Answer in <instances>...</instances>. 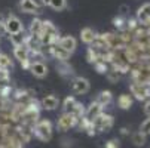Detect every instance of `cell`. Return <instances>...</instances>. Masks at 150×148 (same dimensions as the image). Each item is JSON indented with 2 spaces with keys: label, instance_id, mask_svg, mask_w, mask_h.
I'll return each instance as SVG.
<instances>
[{
  "label": "cell",
  "instance_id": "32",
  "mask_svg": "<svg viewBox=\"0 0 150 148\" xmlns=\"http://www.w3.org/2000/svg\"><path fill=\"white\" fill-rule=\"evenodd\" d=\"M143 110H144L146 116H147V117H150V99H147V101L144 102V107H143Z\"/></svg>",
  "mask_w": 150,
  "mask_h": 148
},
{
  "label": "cell",
  "instance_id": "8",
  "mask_svg": "<svg viewBox=\"0 0 150 148\" xmlns=\"http://www.w3.org/2000/svg\"><path fill=\"white\" fill-rule=\"evenodd\" d=\"M135 19L141 27L150 25V3H144L141 8H138Z\"/></svg>",
  "mask_w": 150,
  "mask_h": 148
},
{
  "label": "cell",
  "instance_id": "9",
  "mask_svg": "<svg viewBox=\"0 0 150 148\" xmlns=\"http://www.w3.org/2000/svg\"><path fill=\"white\" fill-rule=\"evenodd\" d=\"M71 89H73L74 93H79V95L88 93V90H89V81L85 77H74L71 80Z\"/></svg>",
  "mask_w": 150,
  "mask_h": 148
},
{
  "label": "cell",
  "instance_id": "29",
  "mask_svg": "<svg viewBox=\"0 0 150 148\" xmlns=\"http://www.w3.org/2000/svg\"><path fill=\"white\" fill-rule=\"evenodd\" d=\"M94 67H95V70H97L100 74H105V73H107V70H109V67H107L105 62H104V61H100V59L94 64Z\"/></svg>",
  "mask_w": 150,
  "mask_h": 148
},
{
  "label": "cell",
  "instance_id": "15",
  "mask_svg": "<svg viewBox=\"0 0 150 148\" xmlns=\"http://www.w3.org/2000/svg\"><path fill=\"white\" fill-rule=\"evenodd\" d=\"M70 55H71V53H69L67 51H64L62 48H59L58 43L51 46V56H54L55 59H58V62H59V61H67V59L70 58Z\"/></svg>",
  "mask_w": 150,
  "mask_h": 148
},
{
  "label": "cell",
  "instance_id": "20",
  "mask_svg": "<svg viewBox=\"0 0 150 148\" xmlns=\"http://www.w3.org/2000/svg\"><path fill=\"white\" fill-rule=\"evenodd\" d=\"M117 107L122 110H129L132 107V98L131 95H120L117 98Z\"/></svg>",
  "mask_w": 150,
  "mask_h": 148
},
{
  "label": "cell",
  "instance_id": "16",
  "mask_svg": "<svg viewBox=\"0 0 150 148\" xmlns=\"http://www.w3.org/2000/svg\"><path fill=\"white\" fill-rule=\"evenodd\" d=\"M95 37H97V33H95L92 28H89V27L83 28V30L80 31V39H82L83 43H86V45H92L94 40H95Z\"/></svg>",
  "mask_w": 150,
  "mask_h": 148
},
{
  "label": "cell",
  "instance_id": "3",
  "mask_svg": "<svg viewBox=\"0 0 150 148\" xmlns=\"http://www.w3.org/2000/svg\"><path fill=\"white\" fill-rule=\"evenodd\" d=\"M62 108H64V113L66 114H73L77 119L83 117V114H85V107L80 102H77L76 98H73V96H67L64 99Z\"/></svg>",
  "mask_w": 150,
  "mask_h": 148
},
{
  "label": "cell",
  "instance_id": "31",
  "mask_svg": "<svg viewBox=\"0 0 150 148\" xmlns=\"http://www.w3.org/2000/svg\"><path fill=\"white\" fill-rule=\"evenodd\" d=\"M104 148H119V141L117 139H110L109 142L105 144Z\"/></svg>",
  "mask_w": 150,
  "mask_h": 148
},
{
  "label": "cell",
  "instance_id": "17",
  "mask_svg": "<svg viewBox=\"0 0 150 148\" xmlns=\"http://www.w3.org/2000/svg\"><path fill=\"white\" fill-rule=\"evenodd\" d=\"M57 70H58V73L62 77H70L73 74V68H71V65L69 64L67 61H59L57 64Z\"/></svg>",
  "mask_w": 150,
  "mask_h": 148
},
{
  "label": "cell",
  "instance_id": "18",
  "mask_svg": "<svg viewBox=\"0 0 150 148\" xmlns=\"http://www.w3.org/2000/svg\"><path fill=\"white\" fill-rule=\"evenodd\" d=\"M112 101H113V95H112L110 90H103V92H100V95H98V98H97V102L101 105L103 108L107 107L109 104H112Z\"/></svg>",
  "mask_w": 150,
  "mask_h": 148
},
{
  "label": "cell",
  "instance_id": "12",
  "mask_svg": "<svg viewBox=\"0 0 150 148\" xmlns=\"http://www.w3.org/2000/svg\"><path fill=\"white\" fill-rule=\"evenodd\" d=\"M19 9L23 12H25V13H36V15H39L42 12V9L37 5L36 0H21L19 2Z\"/></svg>",
  "mask_w": 150,
  "mask_h": 148
},
{
  "label": "cell",
  "instance_id": "27",
  "mask_svg": "<svg viewBox=\"0 0 150 148\" xmlns=\"http://www.w3.org/2000/svg\"><path fill=\"white\" fill-rule=\"evenodd\" d=\"M105 74H107V79H109L112 83H116V81H117V80H120V77H122V74H120L119 71H116L115 68H112V67H110L109 70H107V73H105Z\"/></svg>",
  "mask_w": 150,
  "mask_h": 148
},
{
  "label": "cell",
  "instance_id": "19",
  "mask_svg": "<svg viewBox=\"0 0 150 148\" xmlns=\"http://www.w3.org/2000/svg\"><path fill=\"white\" fill-rule=\"evenodd\" d=\"M13 55L19 62H24V61H30L28 59V49L25 46H16L13 48Z\"/></svg>",
  "mask_w": 150,
  "mask_h": 148
},
{
  "label": "cell",
  "instance_id": "25",
  "mask_svg": "<svg viewBox=\"0 0 150 148\" xmlns=\"http://www.w3.org/2000/svg\"><path fill=\"white\" fill-rule=\"evenodd\" d=\"M146 135H143L141 132H135V133H132V136H131V139H132V142H134V145L135 147H143L144 144H146Z\"/></svg>",
  "mask_w": 150,
  "mask_h": 148
},
{
  "label": "cell",
  "instance_id": "23",
  "mask_svg": "<svg viewBox=\"0 0 150 148\" xmlns=\"http://www.w3.org/2000/svg\"><path fill=\"white\" fill-rule=\"evenodd\" d=\"M126 19H128L126 16H120V15L113 18V25H115V27H116L120 33L126 30Z\"/></svg>",
  "mask_w": 150,
  "mask_h": 148
},
{
  "label": "cell",
  "instance_id": "34",
  "mask_svg": "<svg viewBox=\"0 0 150 148\" xmlns=\"http://www.w3.org/2000/svg\"><path fill=\"white\" fill-rule=\"evenodd\" d=\"M3 33H6V30H5V21L0 19V34H3Z\"/></svg>",
  "mask_w": 150,
  "mask_h": 148
},
{
  "label": "cell",
  "instance_id": "21",
  "mask_svg": "<svg viewBox=\"0 0 150 148\" xmlns=\"http://www.w3.org/2000/svg\"><path fill=\"white\" fill-rule=\"evenodd\" d=\"M25 40H27V36H25L24 31L11 36V41H12L13 48H16V46H25Z\"/></svg>",
  "mask_w": 150,
  "mask_h": 148
},
{
  "label": "cell",
  "instance_id": "10",
  "mask_svg": "<svg viewBox=\"0 0 150 148\" xmlns=\"http://www.w3.org/2000/svg\"><path fill=\"white\" fill-rule=\"evenodd\" d=\"M103 114V107L97 102V101H94V102H91L89 104V107L88 108H85V114H83V117L86 119L88 121H94L98 116H101Z\"/></svg>",
  "mask_w": 150,
  "mask_h": 148
},
{
  "label": "cell",
  "instance_id": "33",
  "mask_svg": "<svg viewBox=\"0 0 150 148\" xmlns=\"http://www.w3.org/2000/svg\"><path fill=\"white\" fill-rule=\"evenodd\" d=\"M119 11H120V16H125V15H126L128 12H129V8H128L126 5H122Z\"/></svg>",
  "mask_w": 150,
  "mask_h": 148
},
{
  "label": "cell",
  "instance_id": "26",
  "mask_svg": "<svg viewBox=\"0 0 150 148\" xmlns=\"http://www.w3.org/2000/svg\"><path fill=\"white\" fill-rule=\"evenodd\" d=\"M54 11H62L67 6V0H49V5Z\"/></svg>",
  "mask_w": 150,
  "mask_h": 148
},
{
  "label": "cell",
  "instance_id": "14",
  "mask_svg": "<svg viewBox=\"0 0 150 148\" xmlns=\"http://www.w3.org/2000/svg\"><path fill=\"white\" fill-rule=\"evenodd\" d=\"M58 105H59V99L55 95H48V96H45L43 99H42V102H40V107L43 108V110H49V111L58 108Z\"/></svg>",
  "mask_w": 150,
  "mask_h": 148
},
{
  "label": "cell",
  "instance_id": "22",
  "mask_svg": "<svg viewBox=\"0 0 150 148\" xmlns=\"http://www.w3.org/2000/svg\"><path fill=\"white\" fill-rule=\"evenodd\" d=\"M42 22H43V21H42L40 18H34L31 21V24H30V34L39 36L40 31H42Z\"/></svg>",
  "mask_w": 150,
  "mask_h": 148
},
{
  "label": "cell",
  "instance_id": "6",
  "mask_svg": "<svg viewBox=\"0 0 150 148\" xmlns=\"http://www.w3.org/2000/svg\"><path fill=\"white\" fill-rule=\"evenodd\" d=\"M5 30L8 34H16V33H21V31H24V25L23 22L13 15H9L8 19L5 21Z\"/></svg>",
  "mask_w": 150,
  "mask_h": 148
},
{
  "label": "cell",
  "instance_id": "7",
  "mask_svg": "<svg viewBox=\"0 0 150 148\" xmlns=\"http://www.w3.org/2000/svg\"><path fill=\"white\" fill-rule=\"evenodd\" d=\"M76 124H77V117H74L73 114H66V113L58 119V123H57L58 129L61 132H67L69 129L74 128Z\"/></svg>",
  "mask_w": 150,
  "mask_h": 148
},
{
  "label": "cell",
  "instance_id": "28",
  "mask_svg": "<svg viewBox=\"0 0 150 148\" xmlns=\"http://www.w3.org/2000/svg\"><path fill=\"white\" fill-rule=\"evenodd\" d=\"M86 59H88L89 64H95V62L98 61V52L92 46L88 48V51H86Z\"/></svg>",
  "mask_w": 150,
  "mask_h": 148
},
{
  "label": "cell",
  "instance_id": "11",
  "mask_svg": "<svg viewBox=\"0 0 150 148\" xmlns=\"http://www.w3.org/2000/svg\"><path fill=\"white\" fill-rule=\"evenodd\" d=\"M58 46L62 48L64 51H67L69 53H73L77 48V41L73 36H66V37H61L58 40Z\"/></svg>",
  "mask_w": 150,
  "mask_h": 148
},
{
  "label": "cell",
  "instance_id": "24",
  "mask_svg": "<svg viewBox=\"0 0 150 148\" xmlns=\"http://www.w3.org/2000/svg\"><path fill=\"white\" fill-rule=\"evenodd\" d=\"M12 67H13V64H12L11 58H9L8 55H5V53H0V68L8 71V70L12 68Z\"/></svg>",
  "mask_w": 150,
  "mask_h": 148
},
{
  "label": "cell",
  "instance_id": "35",
  "mask_svg": "<svg viewBox=\"0 0 150 148\" xmlns=\"http://www.w3.org/2000/svg\"><path fill=\"white\" fill-rule=\"evenodd\" d=\"M120 133H122V135H125V136H126V135H128V133H131V132H129V130H128V128H122V129H120Z\"/></svg>",
  "mask_w": 150,
  "mask_h": 148
},
{
  "label": "cell",
  "instance_id": "13",
  "mask_svg": "<svg viewBox=\"0 0 150 148\" xmlns=\"http://www.w3.org/2000/svg\"><path fill=\"white\" fill-rule=\"evenodd\" d=\"M28 70L31 71L33 76H36L39 79H43L48 74V67L43 64V62H31V65H30Z\"/></svg>",
  "mask_w": 150,
  "mask_h": 148
},
{
  "label": "cell",
  "instance_id": "30",
  "mask_svg": "<svg viewBox=\"0 0 150 148\" xmlns=\"http://www.w3.org/2000/svg\"><path fill=\"white\" fill-rule=\"evenodd\" d=\"M138 132H141V133H143V135H146V136H147V135H150V117H149L143 124H141V128H140V130H138Z\"/></svg>",
  "mask_w": 150,
  "mask_h": 148
},
{
  "label": "cell",
  "instance_id": "1",
  "mask_svg": "<svg viewBox=\"0 0 150 148\" xmlns=\"http://www.w3.org/2000/svg\"><path fill=\"white\" fill-rule=\"evenodd\" d=\"M40 41L43 46H52L57 45L59 40V33L57 30V27L51 22V21H43L42 22V31L39 34Z\"/></svg>",
  "mask_w": 150,
  "mask_h": 148
},
{
  "label": "cell",
  "instance_id": "5",
  "mask_svg": "<svg viewBox=\"0 0 150 148\" xmlns=\"http://www.w3.org/2000/svg\"><path fill=\"white\" fill-rule=\"evenodd\" d=\"M129 90L137 101L150 99V83H131Z\"/></svg>",
  "mask_w": 150,
  "mask_h": 148
},
{
  "label": "cell",
  "instance_id": "4",
  "mask_svg": "<svg viewBox=\"0 0 150 148\" xmlns=\"http://www.w3.org/2000/svg\"><path fill=\"white\" fill-rule=\"evenodd\" d=\"M92 124H94V129H95V132L98 133V132H101V133H104V132H109L112 128H113V124H115V119H113V116H110V114H101V116H98L94 121H92Z\"/></svg>",
  "mask_w": 150,
  "mask_h": 148
},
{
  "label": "cell",
  "instance_id": "2",
  "mask_svg": "<svg viewBox=\"0 0 150 148\" xmlns=\"http://www.w3.org/2000/svg\"><path fill=\"white\" fill-rule=\"evenodd\" d=\"M52 123L49 120H39L33 126V135L42 142H48L52 138Z\"/></svg>",
  "mask_w": 150,
  "mask_h": 148
}]
</instances>
